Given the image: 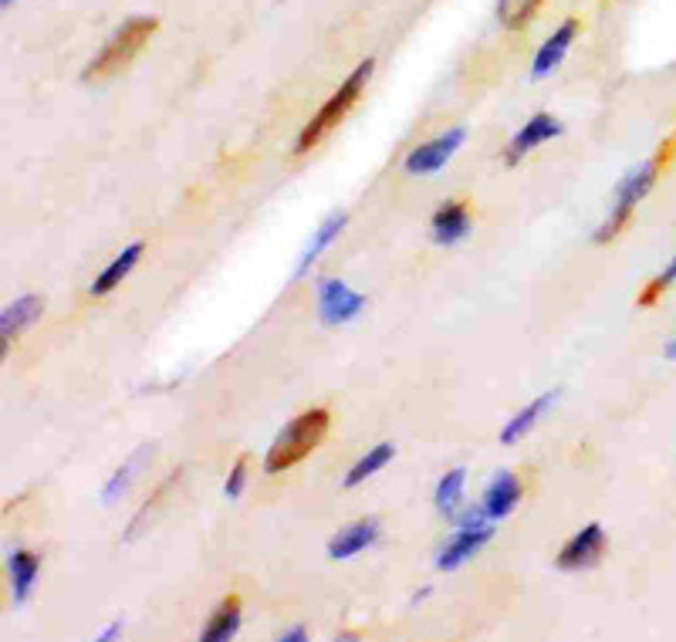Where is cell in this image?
<instances>
[{"label":"cell","mask_w":676,"mask_h":642,"mask_svg":"<svg viewBox=\"0 0 676 642\" xmlns=\"http://www.w3.org/2000/svg\"><path fill=\"white\" fill-rule=\"evenodd\" d=\"M484 541H491V524H487V521H480V524H464V531H460L457 538H453L450 545L440 551L437 568H440V572H453V568L464 565V561H467L470 555H477Z\"/></svg>","instance_id":"8"},{"label":"cell","mask_w":676,"mask_h":642,"mask_svg":"<svg viewBox=\"0 0 676 642\" xmlns=\"http://www.w3.org/2000/svg\"><path fill=\"white\" fill-rule=\"evenodd\" d=\"M38 572H41L38 555H31V551H14L11 555V585H14L17 602H24L31 595L34 582H38Z\"/></svg>","instance_id":"16"},{"label":"cell","mask_w":676,"mask_h":642,"mask_svg":"<svg viewBox=\"0 0 676 642\" xmlns=\"http://www.w3.org/2000/svg\"><path fill=\"white\" fill-rule=\"evenodd\" d=\"M460 501H464V467L450 470V474L437 484V511L453 517Z\"/></svg>","instance_id":"21"},{"label":"cell","mask_w":676,"mask_h":642,"mask_svg":"<svg viewBox=\"0 0 676 642\" xmlns=\"http://www.w3.org/2000/svg\"><path fill=\"white\" fill-rule=\"evenodd\" d=\"M670 359H676V338H673V342H670Z\"/></svg>","instance_id":"26"},{"label":"cell","mask_w":676,"mask_h":642,"mask_svg":"<svg viewBox=\"0 0 676 642\" xmlns=\"http://www.w3.org/2000/svg\"><path fill=\"white\" fill-rule=\"evenodd\" d=\"M541 4L545 0H497V17L507 31H518L541 11Z\"/></svg>","instance_id":"19"},{"label":"cell","mask_w":676,"mask_h":642,"mask_svg":"<svg viewBox=\"0 0 676 642\" xmlns=\"http://www.w3.org/2000/svg\"><path fill=\"white\" fill-rule=\"evenodd\" d=\"M0 4H4V7H11V4H14V0H0Z\"/></svg>","instance_id":"27"},{"label":"cell","mask_w":676,"mask_h":642,"mask_svg":"<svg viewBox=\"0 0 676 642\" xmlns=\"http://www.w3.org/2000/svg\"><path fill=\"white\" fill-rule=\"evenodd\" d=\"M379 538V521H359L352 528H345L342 534H335L332 545H328V558H352L359 551H366L372 541Z\"/></svg>","instance_id":"12"},{"label":"cell","mask_w":676,"mask_h":642,"mask_svg":"<svg viewBox=\"0 0 676 642\" xmlns=\"http://www.w3.org/2000/svg\"><path fill=\"white\" fill-rule=\"evenodd\" d=\"M393 453H396V450L389 447V443H379L376 450H372V453H366V457H362V460L355 463V467L349 470V477H345V487H355V484H362V480H366V477H372V474H376V470H382V467H386L389 460H393Z\"/></svg>","instance_id":"22"},{"label":"cell","mask_w":676,"mask_h":642,"mask_svg":"<svg viewBox=\"0 0 676 642\" xmlns=\"http://www.w3.org/2000/svg\"><path fill=\"white\" fill-rule=\"evenodd\" d=\"M156 28H159L156 17H129V21L105 41V48L92 58V65L82 71V78L85 82H105V78H112L115 71H122L139 55L142 44L153 38Z\"/></svg>","instance_id":"2"},{"label":"cell","mask_w":676,"mask_h":642,"mask_svg":"<svg viewBox=\"0 0 676 642\" xmlns=\"http://www.w3.org/2000/svg\"><path fill=\"white\" fill-rule=\"evenodd\" d=\"M464 146V129H450L447 136L426 142V146L413 149L406 156V169L409 173H437L440 166H447V159Z\"/></svg>","instance_id":"7"},{"label":"cell","mask_w":676,"mask_h":642,"mask_svg":"<svg viewBox=\"0 0 676 642\" xmlns=\"http://www.w3.org/2000/svg\"><path fill=\"white\" fill-rule=\"evenodd\" d=\"M342 227H345V213H332V217L325 220L322 224V230H318L315 234V240H311L308 244V251H305V257H301V264H298V274H305L308 267H311V261H315L318 254L325 251L328 244H332V240L342 234Z\"/></svg>","instance_id":"20"},{"label":"cell","mask_w":676,"mask_h":642,"mask_svg":"<svg viewBox=\"0 0 676 642\" xmlns=\"http://www.w3.org/2000/svg\"><path fill=\"white\" fill-rule=\"evenodd\" d=\"M369 75H372V61L366 58L359 68L352 71L349 78H345L342 85H338V92H335L332 98H328L322 109L311 115V122H308L305 129H301V136H298V142H295V153H308L311 146H318V142H322V139L328 136V132H332V129L338 126V122L345 119V112L352 109L355 98H359V95H362V88H366Z\"/></svg>","instance_id":"3"},{"label":"cell","mask_w":676,"mask_h":642,"mask_svg":"<svg viewBox=\"0 0 676 642\" xmlns=\"http://www.w3.org/2000/svg\"><path fill=\"white\" fill-rule=\"evenodd\" d=\"M467 234H470L467 203L453 200V203H443V207L433 213V237H437V244H457V240H464Z\"/></svg>","instance_id":"11"},{"label":"cell","mask_w":676,"mask_h":642,"mask_svg":"<svg viewBox=\"0 0 676 642\" xmlns=\"http://www.w3.org/2000/svg\"><path fill=\"white\" fill-rule=\"evenodd\" d=\"M521 501V480L514 477V474H497L494 480H491V487H487V494H484V514L491 517V521H501V517H507L514 511V504Z\"/></svg>","instance_id":"10"},{"label":"cell","mask_w":676,"mask_h":642,"mask_svg":"<svg viewBox=\"0 0 676 642\" xmlns=\"http://www.w3.org/2000/svg\"><path fill=\"white\" fill-rule=\"evenodd\" d=\"M318 308H322L325 325H342V321H352L366 308V298L355 294L349 284L342 281H322V288H318Z\"/></svg>","instance_id":"5"},{"label":"cell","mask_w":676,"mask_h":642,"mask_svg":"<svg viewBox=\"0 0 676 642\" xmlns=\"http://www.w3.org/2000/svg\"><path fill=\"white\" fill-rule=\"evenodd\" d=\"M301 639H305V629H301V626L291 629V632H284V636H281V642H301Z\"/></svg>","instance_id":"24"},{"label":"cell","mask_w":676,"mask_h":642,"mask_svg":"<svg viewBox=\"0 0 676 642\" xmlns=\"http://www.w3.org/2000/svg\"><path fill=\"white\" fill-rule=\"evenodd\" d=\"M555 399H558V392H545V396H538L535 403H531L528 409H524V413H518V416L511 419V423L504 426V433H501V443H518L521 436L528 433L531 426L538 423V419H541V413H545V409H548L551 403H555Z\"/></svg>","instance_id":"18"},{"label":"cell","mask_w":676,"mask_h":642,"mask_svg":"<svg viewBox=\"0 0 676 642\" xmlns=\"http://www.w3.org/2000/svg\"><path fill=\"white\" fill-rule=\"evenodd\" d=\"M328 423H332L328 409H308V413L295 416V419H291V423L278 433L274 447L268 450L264 470H268V474H281V470H288V467H295V463H301L311 450L318 447V443L325 440Z\"/></svg>","instance_id":"1"},{"label":"cell","mask_w":676,"mask_h":642,"mask_svg":"<svg viewBox=\"0 0 676 642\" xmlns=\"http://www.w3.org/2000/svg\"><path fill=\"white\" fill-rule=\"evenodd\" d=\"M38 315H41V298H34V294H24V298H17L14 305L4 311V318H0V335H4V352H7V345H11V335H17V332H21V328H28Z\"/></svg>","instance_id":"15"},{"label":"cell","mask_w":676,"mask_h":642,"mask_svg":"<svg viewBox=\"0 0 676 642\" xmlns=\"http://www.w3.org/2000/svg\"><path fill=\"white\" fill-rule=\"evenodd\" d=\"M653 180H656V163H643V166H636L633 173H629L626 180L619 183L616 210H612V217L606 220V224L595 230V244H609V240L629 224V217H633V207L649 193Z\"/></svg>","instance_id":"4"},{"label":"cell","mask_w":676,"mask_h":642,"mask_svg":"<svg viewBox=\"0 0 676 642\" xmlns=\"http://www.w3.org/2000/svg\"><path fill=\"white\" fill-rule=\"evenodd\" d=\"M555 136H562V122H555L551 115L538 112L535 119H531L528 126L511 139V146H507V163H518L521 156H528L531 149H538L541 142H548Z\"/></svg>","instance_id":"9"},{"label":"cell","mask_w":676,"mask_h":642,"mask_svg":"<svg viewBox=\"0 0 676 642\" xmlns=\"http://www.w3.org/2000/svg\"><path fill=\"white\" fill-rule=\"evenodd\" d=\"M139 254H142V244L136 240V244H129L126 251H122L119 257H115V261L105 267V271L99 274V278H95V284H92V294H109L115 284H119L122 278H126V274L132 271V267H136V261H139Z\"/></svg>","instance_id":"17"},{"label":"cell","mask_w":676,"mask_h":642,"mask_svg":"<svg viewBox=\"0 0 676 642\" xmlns=\"http://www.w3.org/2000/svg\"><path fill=\"white\" fill-rule=\"evenodd\" d=\"M602 551H606V534H602L599 524H589V528H582L562 548L558 568H565V572H572V568H589L602 558Z\"/></svg>","instance_id":"6"},{"label":"cell","mask_w":676,"mask_h":642,"mask_svg":"<svg viewBox=\"0 0 676 642\" xmlns=\"http://www.w3.org/2000/svg\"><path fill=\"white\" fill-rule=\"evenodd\" d=\"M240 626V599L237 595H227L224 602L217 605V612L210 615L207 629H203V642H227Z\"/></svg>","instance_id":"14"},{"label":"cell","mask_w":676,"mask_h":642,"mask_svg":"<svg viewBox=\"0 0 676 642\" xmlns=\"http://www.w3.org/2000/svg\"><path fill=\"white\" fill-rule=\"evenodd\" d=\"M244 477H247V457H240L234 463V470H230V477H227V497H237L240 494V487H244Z\"/></svg>","instance_id":"23"},{"label":"cell","mask_w":676,"mask_h":642,"mask_svg":"<svg viewBox=\"0 0 676 642\" xmlns=\"http://www.w3.org/2000/svg\"><path fill=\"white\" fill-rule=\"evenodd\" d=\"M575 31H578V21H575V17H568L562 28H558L545 44H541V51H538V58H535V78H545L548 71L565 58L568 44L575 41Z\"/></svg>","instance_id":"13"},{"label":"cell","mask_w":676,"mask_h":642,"mask_svg":"<svg viewBox=\"0 0 676 642\" xmlns=\"http://www.w3.org/2000/svg\"><path fill=\"white\" fill-rule=\"evenodd\" d=\"M673 278H676V261L670 264V271H666V274H663V281H666V284H670Z\"/></svg>","instance_id":"25"}]
</instances>
